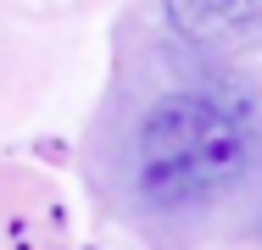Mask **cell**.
<instances>
[{
  "mask_svg": "<svg viewBox=\"0 0 262 250\" xmlns=\"http://www.w3.org/2000/svg\"><path fill=\"white\" fill-rule=\"evenodd\" d=\"M251 167V128L212 95H162L134 134V178L157 206H195L234 189Z\"/></svg>",
  "mask_w": 262,
  "mask_h": 250,
  "instance_id": "6da1fadb",
  "label": "cell"
},
{
  "mask_svg": "<svg viewBox=\"0 0 262 250\" xmlns=\"http://www.w3.org/2000/svg\"><path fill=\"white\" fill-rule=\"evenodd\" d=\"M179 39L223 56L262 50V0H162Z\"/></svg>",
  "mask_w": 262,
  "mask_h": 250,
  "instance_id": "7a4b0ae2",
  "label": "cell"
}]
</instances>
